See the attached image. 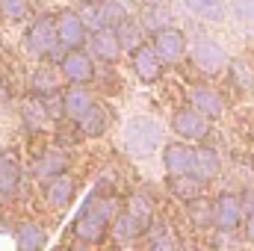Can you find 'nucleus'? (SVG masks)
<instances>
[{"mask_svg":"<svg viewBox=\"0 0 254 251\" xmlns=\"http://www.w3.org/2000/svg\"><path fill=\"white\" fill-rule=\"evenodd\" d=\"M21 48L33 63H60L65 51L57 33V12H39L36 18H30L21 36Z\"/></svg>","mask_w":254,"mask_h":251,"instance_id":"1","label":"nucleus"},{"mask_svg":"<svg viewBox=\"0 0 254 251\" xmlns=\"http://www.w3.org/2000/svg\"><path fill=\"white\" fill-rule=\"evenodd\" d=\"M163 136L166 133H163V125L157 119H151V116H133L122 127V148H125L127 157L145 160V157H151L154 151L163 148V142H166Z\"/></svg>","mask_w":254,"mask_h":251,"instance_id":"2","label":"nucleus"},{"mask_svg":"<svg viewBox=\"0 0 254 251\" xmlns=\"http://www.w3.org/2000/svg\"><path fill=\"white\" fill-rule=\"evenodd\" d=\"M71 172V151H65L60 145H48V148H39L33 157H30V178L42 187L60 175Z\"/></svg>","mask_w":254,"mask_h":251,"instance_id":"3","label":"nucleus"},{"mask_svg":"<svg viewBox=\"0 0 254 251\" xmlns=\"http://www.w3.org/2000/svg\"><path fill=\"white\" fill-rule=\"evenodd\" d=\"M190 63L198 74L204 77H219L228 71V63L231 57L225 54V48L219 42H213L210 36H198L195 42L190 45Z\"/></svg>","mask_w":254,"mask_h":251,"instance_id":"4","label":"nucleus"},{"mask_svg":"<svg viewBox=\"0 0 254 251\" xmlns=\"http://www.w3.org/2000/svg\"><path fill=\"white\" fill-rule=\"evenodd\" d=\"M151 45H154L157 57L163 60L166 68L181 65L184 60H187V54H190V39H187V33H184L181 27H175V24L157 30V33L151 36Z\"/></svg>","mask_w":254,"mask_h":251,"instance_id":"5","label":"nucleus"},{"mask_svg":"<svg viewBox=\"0 0 254 251\" xmlns=\"http://www.w3.org/2000/svg\"><path fill=\"white\" fill-rule=\"evenodd\" d=\"M210 125H213V122H207L198 110H192L190 104L178 107V110L172 113V122H169L175 139H184V142H190V145H204L207 136H210Z\"/></svg>","mask_w":254,"mask_h":251,"instance_id":"6","label":"nucleus"},{"mask_svg":"<svg viewBox=\"0 0 254 251\" xmlns=\"http://www.w3.org/2000/svg\"><path fill=\"white\" fill-rule=\"evenodd\" d=\"M246 207L237 192H222L213 198V231L219 234H237L243 228Z\"/></svg>","mask_w":254,"mask_h":251,"instance_id":"7","label":"nucleus"},{"mask_svg":"<svg viewBox=\"0 0 254 251\" xmlns=\"http://www.w3.org/2000/svg\"><path fill=\"white\" fill-rule=\"evenodd\" d=\"M60 74H63L65 83L71 86H92L95 83V74H98V63L92 60V54L86 48L80 51H65L63 60L57 63Z\"/></svg>","mask_w":254,"mask_h":251,"instance_id":"8","label":"nucleus"},{"mask_svg":"<svg viewBox=\"0 0 254 251\" xmlns=\"http://www.w3.org/2000/svg\"><path fill=\"white\" fill-rule=\"evenodd\" d=\"M127 63H130L133 77H136L142 86H157V83L163 80V74H166V65L157 57V51H154L151 42H145V45H139L133 54H127Z\"/></svg>","mask_w":254,"mask_h":251,"instance_id":"9","label":"nucleus"},{"mask_svg":"<svg viewBox=\"0 0 254 251\" xmlns=\"http://www.w3.org/2000/svg\"><path fill=\"white\" fill-rule=\"evenodd\" d=\"M187 104L192 110H198L207 122H219L228 113V101L219 89L207 86V83H192L187 86Z\"/></svg>","mask_w":254,"mask_h":251,"instance_id":"10","label":"nucleus"},{"mask_svg":"<svg viewBox=\"0 0 254 251\" xmlns=\"http://www.w3.org/2000/svg\"><path fill=\"white\" fill-rule=\"evenodd\" d=\"M39 192H42V204H45L51 213H63V210H68V207L77 201L80 187H77V178L68 172V175H60V178L42 184Z\"/></svg>","mask_w":254,"mask_h":251,"instance_id":"11","label":"nucleus"},{"mask_svg":"<svg viewBox=\"0 0 254 251\" xmlns=\"http://www.w3.org/2000/svg\"><path fill=\"white\" fill-rule=\"evenodd\" d=\"M83 139H107L116 127V107L110 101H95L92 110L77 122Z\"/></svg>","mask_w":254,"mask_h":251,"instance_id":"12","label":"nucleus"},{"mask_svg":"<svg viewBox=\"0 0 254 251\" xmlns=\"http://www.w3.org/2000/svg\"><path fill=\"white\" fill-rule=\"evenodd\" d=\"M86 51L92 54V60L98 65H119L125 60V48L116 36L113 27H104L98 33H89V42H86Z\"/></svg>","mask_w":254,"mask_h":251,"instance_id":"13","label":"nucleus"},{"mask_svg":"<svg viewBox=\"0 0 254 251\" xmlns=\"http://www.w3.org/2000/svg\"><path fill=\"white\" fill-rule=\"evenodd\" d=\"M63 89H65L63 74H60L57 65H51V63H39L33 68L30 80H27V95L30 98H39V101L57 98V95H63Z\"/></svg>","mask_w":254,"mask_h":251,"instance_id":"14","label":"nucleus"},{"mask_svg":"<svg viewBox=\"0 0 254 251\" xmlns=\"http://www.w3.org/2000/svg\"><path fill=\"white\" fill-rule=\"evenodd\" d=\"M57 33H60L63 51H80V48H86V42H89V30H86V24L80 21V12L71 9V6H65V9L57 12Z\"/></svg>","mask_w":254,"mask_h":251,"instance_id":"15","label":"nucleus"},{"mask_svg":"<svg viewBox=\"0 0 254 251\" xmlns=\"http://www.w3.org/2000/svg\"><path fill=\"white\" fill-rule=\"evenodd\" d=\"M71 237L83 246H92V249H101L104 243H110V222L92 216V213H77L74 222H71Z\"/></svg>","mask_w":254,"mask_h":251,"instance_id":"16","label":"nucleus"},{"mask_svg":"<svg viewBox=\"0 0 254 251\" xmlns=\"http://www.w3.org/2000/svg\"><path fill=\"white\" fill-rule=\"evenodd\" d=\"M24 187V166L18 160V154L12 151H0V204H12L18 198V192Z\"/></svg>","mask_w":254,"mask_h":251,"instance_id":"17","label":"nucleus"},{"mask_svg":"<svg viewBox=\"0 0 254 251\" xmlns=\"http://www.w3.org/2000/svg\"><path fill=\"white\" fill-rule=\"evenodd\" d=\"M192 151L195 145L184 142V139H169L160 148V160L166 169V178H178V175H190L192 169Z\"/></svg>","mask_w":254,"mask_h":251,"instance_id":"18","label":"nucleus"},{"mask_svg":"<svg viewBox=\"0 0 254 251\" xmlns=\"http://www.w3.org/2000/svg\"><path fill=\"white\" fill-rule=\"evenodd\" d=\"M18 251H45L51 246V231L39 219H21L12 231Z\"/></svg>","mask_w":254,"mask_h":251,"instance_id":"19","label":"nucleus"},{"mask_svg":"<svg viewBox=\"0 0 254 251\" xmlns=\"http://www.w3.org/2000/svg\"><path fill=\"white\" fill-rule=\"evenodd\" d=\"M80 210H83V213H92V216H98V219H104V222H110V225H113V219L125 210V201H122L116 192H107V189L95 187L86 198H83Z\"/></svg>","mask_w":254,"mask_h":251,"instance_id":"20","label":"nucleus"},{"mask_svg":"<svg viewBox=\"0 0 254 251\" xmlns=\"http://www.w3.org/2000/svg\"><path fill=\"white\" fill-rule=\"evenodd\" d=\"M95 101H98V98H95L92 86H71V83H65V89H63V119L80 122V119L92 110Z\"/></svg>","mask_w":254,"mask_h":251,"instance_id":"21","label":"nucleus"},{"mask_svg":"<svg viewBox=\"0 0 254 251\" xmlns=\"http://www.w3.org/2000/svg\"><path fill=\"white\" fill-rule=\"evenodd\" d=\"M190 175L192 178H198V181H204V184L210 187V181H216V178L222 175V157H219V151L210 148L207 142H204V145H195Z\"/></svg>","mask_w":254,"mask_h":251,"instance_id":"22","label":"nucleus"},{"mask_svg":"<svg viewBox=\"0 0 254 251\" xmlns=\"http://www.w3.org/2000/svg\"><path fill=\"white\" fill-rule=\"evenodd\" d=\"M145 234H148V228H145L127 207L113 219V225H110V240H116L119 246H133V243H139Z\"/></svg>","mask_w":254,"mask_h":251,"instance_id":"23","label":"nucleus"},{"mask_svg":"<svg viewBox=\"0 0 254 251\" xmlns=\"http://www.w3.org/2000/svg\"><path fill=\"white\" fill-rule=\"evenodd\" d=\"M18 119H21V127H24L30 136L42 133V127L54 122V119H51V113L45 110V104H42L39 98H30V95H27V101L18 107Z\"/></svg>","mask_w":254,"mask_h":251,"instance_id":"24","label":"nucleus"},{"mask_svg":"<svg viewBox=\"0 0 254 251\" xmlns=\"http://www.w3.org/2000/svg\"><path fill=\"white\" fill-rule=\"evenodd\" d=\"M166 189H169V195L175 201L192 204V201H198L207 192V184L198 181V178H192V175H178V178H166Z\"/></svg>","mask_w":254,"mask_h":251,"instance_id":"25","label":"nucleus"},{"mask_svg":"<svg viewBox=\"0 0 254 251\" xmlns=\"http://www.w3.org/2000/svg\"><path fill=\"white\" fill-rule=\"evenodd\" d=\"M113 30H116V36H119V42H122L125 54H133L139 45H145V42H148V33H145L142 21H139L136 15H127L125 21H119Z\"/></svg>","mask_w":254,"mask_h":251,"instance_id":"26","label":"nucleus"},{"mask_svg":"<svg viewBox=\"0 0 254 251\" xmlns=\"http://www.w3.org/2000/svg\"><path fill=\"white\" fill-rule=\"evenodd\" d=\"M184 6H187L190 15L201 18V21H213V24L225 21V15H228L225 0H184Z\"/></svg>","mask_w":254,"mask_h":251,"instance_id":"27","label":"nucleus"},{"mask_svg":"<svg viewBox=\"0 0 254 251\" xmlns=\"http://www.w3.org/2000/svg\"><path fill=\"white\" fill-rule=\"evenodd\" d=\"M187 219L195 231H210L213 228V201L201 195L198 201L187 204Z\"/></svg>","mask_w":254,"mask_h":251,"instance_id":"28","label":"nucleus"},{"mask_svg":"<svg viewBox=\"0 0 254 251\" xmlns=\"http://www.w3.org/2000/svg\"><path fill=\"white\" fill-rule=\"evenodd\" d=\"M30 15H33V0H0L3 24H27Z\"/></svg>","mask_w":254,"mask_h":251,"instance_id":"29","label":"nucleus"},{"mask_svg":"<svg viewBox=\"0 0 254 251\" xmlns=\"http://www.w3.org/2000/svg\"><path fill=\"white\" fill-rule=\"evenodd\" d=\"M127 210L148 228V234H151V228H154V201H151V195L148 192H133L130 198H127Z\"/></svg>","mask_w":254,"mask_h":251,"instance_id":"30","label":"nucleus"},{"mask_svg":"<svg viewBox=\"0 0 254 251\" xmlns=\"http://www.w3.org/2000/svg\"><path fill=\"white\" fill-rule=\"evenodd\" d=\"M83 142V133H80V125L77 122H68V119H60L54 125V145H60L65 151H71L74 145Z\"/></svg>","mask_w":254,"mask_h":251,"instance_id":"31","label":"nucleus"},{"mask_svg":"<svg viewBox=\"0 0 254 251\" xmlns=\"http://www.w3.org/2000/svg\"><path fill=\"white\" fill-rule=\"evenodd\" d=\"M228 77H231V83L240 92H252L254 89V74H252V68L246 65V60H231L228 63Z\"/></svg>","mask_w":254,"mask_h":251,"instance_id":"32","label":"nucleus"},{"mask_svg":"<svg viewBox=\"0 0 254 251\" xmlns=\"http://www.w3.org/2000/svg\"><path fill=\"white\" fill-rule=\"evenodd\" d=\"M77 12H80V21L86 24L89 33H98V30L107 27V18H104V9H101V6H95V3H80Z\"/></svg>","mask_w":254,"mask_h":251,"instance_id":"33","label":"nucleus"},{"mask_svg":"<svg viewBox=\"0 0 254 251\" xmlns=\"http://www.w3.org/2000/svg\"><path fill=\"white\" fill-rule=\"evenodd\" d=\"M142 27H145V33H148V39L157 33V30H163V27H169L172 21L166 18V12H163V6H157V9H142Z\"/></svg>","mask_w":254,"mask_h":251,"instance_id":"34","label":"nucleus"},{"mask_svg":"<svg viewBox=\"0 0 254 251\" xmlns=\"http://www.w3.org/2000/svg\"><path fill=\"white\" fill-rule=\"evenodd\" d=\"M101 9H104V18H107V27H116L119 21H125L127 15H133L130 9H127L122 0H107V3H101Z\"/></svg>","mask_w":254,"mask_h":251,"instance_id":"35","label":"nucleus"},{"mask_svg":"<svg viewBox=\"0 0 254 251\" xmlns=\"http://www.w3.org/2000/svg\"><path fill=\"white\" fill-rule=\"evenodd\" d=\"M231 12L243 24H254V0H231Z\"/></svg>","mask_w":254,"mask_h":251,"instance_id":"36","label":"nucleus"},{"mask_svg":"<svg viewBox=\"0 0 254 251\" xmlns=\"http://www.w3.org/2000/svg\"><path fill=\"white\" fill-rule=\"evenodd\" d=\"M240 231H243L246 243H252V246H254V210L246 213V219H243V228H240Z\"/></svg>","mask_w":254,"mask_h":251,"instance_id":"37","label":"nucleus"},{"mask_svg":"<svg viewBox=\"0 0 254 251\" xmlns=\"http://www.w3.org/2000/svg\"><path fill=\"white\" fill-rule=\"evenodd\" d=\"M12 98V89H9V80H6V74L0 71V104H6Z\"/></svg>","mask_w":254,"mask_h":251,"instance_id":"38","label":"nucleus"},{"mask_svg":"<svg viewBox=\"0 0 254 251\" xmlns=\"http://www.w3.org/2000/svg\"><path fill=\"white\" fill-rule=\"evenodd\" d=\"M136 3H139L142 9H157V6H166L169 0H136Z\"/></svg>","mask_w":254,"mask_h":251,"instance_id":"39","label":"nucleus"},{"mask_svg":"<svg viewBox=\"0 0 254 251\" xmlns=\"http://www.w3.org/2000/svg\"><path fill=\"white\" fill-rule=\"evenodd\" d=\"M71 251H95V249H92V246H83V243H77Z\"/></svg>","mask_w":254,"mask_h":251,"instance_id":"40","label":"nucleus"},{"mask_svg":"<svg viewBox=\"0 0 254 251\" xmlns=\"http://www.w3.org/2000/svg\"><path fill=\"white\" fill-rule=\"evenodd\" d=\"M6 228V213H3V204H0V231Z\"/></svg>","mask_w":254,"mask_h":251,"instance_id":"41","label":"nucleus"},{"mask_svg":"<svg viewBox=\"0 0 254 251\" xmlns=\"http://www.w3.org/2000/svg\"><path fill=\"white\" fill-rule=\"evenodd\" d=\"M80 3H95V6H101V3H107V0H80Z\"/></svg>","mask_w":254,"mask_h":251,"instance_id":"42","label":"nucleus"},{"mask_svg":"<svg viewBox=\"0 0 254 251\" xmlns=\"http://www.w3.org/2000/svg\"><path fill=\"white\" fill-rule=\"evenodd\" d=\"M57 251H71V249H57Z\"/></svg>","mask_w":254,"mask_h":251,"instance_id":"43","label":"nucleus"},{"mask_svg":"<svg viewBox=\"0 0 254 251\" xmlns=\"http://www.w3.org/2000/svg\"><path fill=\"white\" fill-rule=\"evenodd\" d=\"M252 151H254V142H252Z\"/></svg>","mask_w":254,"mask_h":251,"instance_id":"44","label":"nucleus"}]
</instances>
